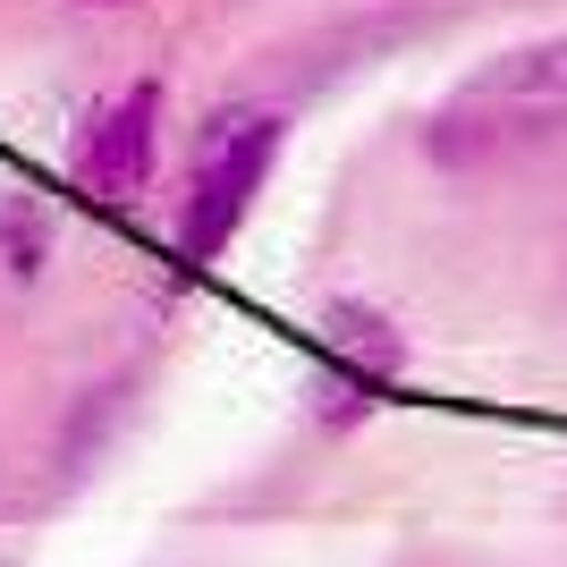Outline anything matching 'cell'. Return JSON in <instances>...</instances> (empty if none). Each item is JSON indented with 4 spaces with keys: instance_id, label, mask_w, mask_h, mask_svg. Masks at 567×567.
<instances>
[{
    "instance_id": "obj_3",
    "label": "cell",
    "mask_w": 567,
    "mask_h": 567,
    "mask_svg": "<svg viewBox=\"0 0 567 567\" xmlns=\"http://www.w3.org/2000/svg\"><path fill=\"white\" fill-rule=\"evenodd\" d=\"M162 76H136V85H118V94H102L94 111L69 127V187L85 195V204H102V213H118V204H136L144 187H153V162H162Z\"/></svg>"
},
{
    "instance_id": "obj_5",
    "label": "cell",
    "mask_w": 567,
    "mask_h": 567,
    "mask_svg": "<svg viewBox=\"0 0 567 567\" xmlns=\"http://www.w3.org/2000/svg\"><path fill=\"white\" fill-rule=\"evenodd\" d=\"M51 237H60V220H51L43 195H0V271L9 280H43Z\"/></svg>"
},
{
    "instance_id": "obj_4",
    "label": "cell",
    "mask_w": 567,
    "mask_h": 567,
    "mask_svg": "<svg viewBox=\"0 0 567 567\" xmlns=\"http://www.w3.org/2000/svg\"><path fill=\"white\" fill-rule=\"evenodd\" d=\"M406 373V331L364 297L322 306V364H313V424L322 432H355Z\"/></svg>"
},
{
    "instance_id": "obj_2",
    "label": "cell",
    "mask_w": 567,
    "mask_h": 567,
    "mask_svg": "<svg viewBox=\"0 0 567 567\" xmlns=\"http://www.w3.org/2000/svg\"><path fill=\"white\" fill-rule=\"evenodd\" d=\"M280 136H288L280 111H220L213 127H204V144H195V162H187V187L169 204V237H178L187 262L229 255V237L246 229L262 178L280 162Z\"/></svg>"
},
{
    "instance_id": "obj_6",
    "label": "cell",
    "mask_w": 567,
    "mask_h": 567,
    "mask_svg": "<svg viewBox=\"0 0 567 567\" xmlns=\"http://www.w3.org/2000/svg\"><path fill=\"white\" fill-rule=\"evenodd\" d=\"M69 9H127V0H69Z\"/></svg>"
},
{
    "instance_id": "obj_1",
    "label": "cell",
    "mask_w": 567,
    "mask_h": 567,
    "mask_svg": "<svg viewBox=\"0 0 567 567\" xmlns=\"http://www.w3.org/2000/svg\"><path fill=\"white\" fill-rule=\"evenodd\" d=\"M550 136H567V34L483 60L424 118V153L441 169H483V162H508V153H534Z\"/></svg>"
},
{
    "instance_id": "obj_7",
    "label": "cell",
    "mask_w": 567,
    "mask_h": 567,
    "mask_svg": "<svg viewBox=\"0 0 567 567\" xmlns=\"http://www.w3.org/2000/svg\"><path fill=\"white\" fill-rule=\"evenodd\" d=\"M0 567H9V559H0Z\"/></svg>"
}]
</instances>
